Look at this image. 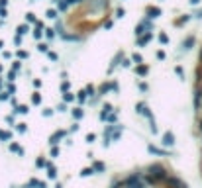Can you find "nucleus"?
Returning <instances> with one entry per match:
<instances>
[{
  "label": "nucleus",
  "mask_w": 202,
  "mask_h": 188,
  "mask_svg": "<svg viewBox=\"0 0 202 188\" xmlns=\"http://www.w3.org/2000/svg\"><path fill=\"white\" fill-rule=\"evenodd\" d=\"M159 41H161V43H169V35H167V33H161V35H159Z\"/></svg>",
  "instance_id": "nucleus-31"
},
{
  "label": "nucleus",
  "mask_w": 202,
  "mask_h": 188,
  "mask_svg": "<svg viewBox=\"0 0 202 188\" xmlns=\"http://www.w3.org/2000/svg\"><path fill=\"white\" fill-rule=\"evenodd\" d=\"M26 22H29V24H35V14H32V12H29V14H26Z\"/></svg>",
  "instance_id": "nucleus-25"
},
{
  "label": "nucleus",
  "mask_w": 202,
  "mask_h": 188,
  "mask_svg": "<svg viewBox=\"0 0 202 188\" xmlns=\"http://www.w3.org/2000/svg\"><path fill=\"white\" fill-rule=\"evenodd\" d=\"M37 51H39V53H47L49 51V45H47V43H39V45H37Z\"/></svg>",
  "instance_id": "nucleus-22"
},
{
  "label": "nucleus",
  "mask_w": 202,
  "mask_h": 188,
  "mask_svg": "<svg viewBox=\"0 0 202 188\" xmlns=\"http://www.w3.org/2000/svg\"><path fill=\"white\" fill-rule=\"evenodd\" d=\"M122 188H145V182L141 180V172H132L128 178H124Z\"/></svg>",
  "instance_id": "nucleus-2"
},
{
  "label": "nucleus",
  "mask_w": 202,
  "mask_h": 188,
  "mask_svg": "<svg viewBox=\"0 0 202 188\" xmlns=\"http://www.w3.org/2000/svg\"><path fill=\"white\" fill-rule=\"evenodd\" d=\"M175 71H177V75L181 77V78H184V71H183V67H177Z\"/></svg>",
  "instance_id": "nucleus-35"
},
{
  "label": "nucleus",
  "mask_w": 202,
  "mask_h": 188,
  "mask_svg": "<svg viewBox=\"0 0 202 188\" xmlns=\"http://www.w3.org/2000/svg\"><path fill=\"white\" fill-rule=\"evenodd\" d=\"M200 2V0H190V4H198Z\"/></svg>",
  "instance_id": "nucleus-50"
},
{
  "label": "nucleus",
  "mask_w": 202,
  "mask_h": 188,
  "mask_svg": "<svg viewBox=\"0 0 202 188\" xmlns=\"http://www.w3.org/2000/svg\"><path fill=\"white\" fill-rule=\"evenodd\" d=\"M47 53H49V59L51 61H57V53H51V51H47Z\"/></svg>",
  "instance_id": "nucleus-45"
},
{
  "label": "nucleus",
  "mask_w": 202,
  "mask_h": 188,
  "mask_svg": "<svg viewBox=\"0 0 202 188\" xmlns=\"http://www.w3.org/2000/svg\"><path fill=\"white\" fill-rule=\"evenodd\" d=\"M86 94H91V96L94 94V86H92V84H88V86H86Z\"/></svg>",
  "instance_id": "nucleus-38"
},
{
  "label": "nucleus",
  "mask_w": 202,
  "mask_h": 188,
  "mask_svg": "<svg viewBox=\"0 0 202 188\" xmlns=\"http://www.w3.org/2000/svg\"><path fill=\"white\" fill-rule=\"evenodd\" d=\"M86 100V92H79V102H85Z\"/></svg>",
  "instance_id": "nucleus-37"
},
{
  "label": "nucleus",
  "mask_w": 202,
  "mask_h": 188,
  "mask_svg": "<svg viewBox=\"0 0 202 188\" xmlns=\"http://www.w3.org/2000/svg\"><path fill=\"white\" fill-rule=\"evenodd\" d=\"M14 92H16V86H14V82H10L8 84V94H14Z\"/></svg>",
  "instance_id": "nucleus-36"
},
{
  "label": "nucleus",
  "mask_w": 202,
  "mask_h": 188,
  "mask_svg": "<svg viewBox=\"0 0 202 188\" xmlns=\"http://www.w3.org/2000/svg\"><path fill=\"white\" fill-rule=\"evenodd\" d=\"M147 14H149V18H157L161 14V8H157V6H151V8H147Z\"/></svg>",
  "instance_id": "nucleus-9"
},
{
  "label": "nucleus",
  "mask_w": 202,
  "mask_h": 188,
  "mask_svg": "<svg viewBox=\"0 0 202 188\" xmlns=\"http://www.w3.org/2000/svg\"><path fill=\"white\" fill-rule=\"evenodd\" d=\"M91 175H94L92 167H86V169H83V172H80V176H91Z\"/></svg>",
  "instance_id": "nucleus-19"
},
{
  "label": "nucleus",
  "mask_w": 202,
  "mask_h": 188,
  "mask_svg": "<svg viewBox=\"0 0 202 188\" xmlns=\"http://www.w3.org/2000/svg\"><path fill=\"white\" fill-rule=\"evenodd\" d=\"M151 37H153V33H151V32H147V33L143 35V37H139V39H137V43H139V45H145V43H147L149 39H151Z\"/></svg>",
  "instance_id": "nucleus-11"
},
{
  "label": "nucleus",
  "mask_w": 202,
  "mask_h": 188,
  "mask_svg": "<svg viewBox=\"0 0 202 188\" xmlns=\"http://www.w3.org/2000/svg\"><path fill=\"white\" fill-rule=\"evenodd\" d=\"M8 98H10L8 92H0V102H4V100H8Z\"/></svg>",
  "instance_id": "nucleus-32"
},
{
  "label": "nucleus",
  "mask_w": 202,
  "mask_h": 188,
  "mask_svg": "<svg viewBox=\"0 0 202 188\" xmlns=\"http://www.w3.org/2000/svg\"><path fill=\"white\" fill-rule=\"evenodd\" d=\"M45 167H47V171H49V172H47V175H49V178H55V176H57V171H55V167H53L51 163H47Z\"/></svg>",
  "instance_id": "nucleus-14"
},
{
  "label": "nucleus",
  "mask_w": 202,
  "mask_h": 188,
  "mask_svg": "<svg viewBox=\"0 0 202 188\" xmlns=\"http://www.w3.org/2000/svg\"><path fill=\"white\" fill-rule=\"evenodd\" d=\"M198 61H200V65H202V51H200V57H198Z\"/></svg>",
  "instance_id": "nucleus-51"
},
{
  "label": "nucleus",
  "mask_w": 202,
  "mask_h": 188,
  "mask_svg": "<svg viewBox=\"0 0 202 188\" xmlns=\"http://www.w3.org/2000/svg\"><path fill=\"white\" fill-rule=\"evenodd\" d=\"M0 86H2V81H0Z\"/></svg>",
  "instance_id": "nucleus-55"
},
{
  "label": "nucleus",
  "mask_w": 202,
  "mask_h": 188,
  "mask_svg": "<svg viewBox=\"0 0 202 188\" xmlns=\"http://www.w3.org/2000/svg\"><path fill=\"white\" fill-rule=\"evenodd\" d=\"M94 139H96V135H94V133H88V135H86V141H88V143H92Z\"/></svg>",
  "instance_id": "nucleus-39"
},
{
  "label": "nucleus",
  "mask_w": 202,
  "mask_h": 188,
  "mask_svg": "<svg viewBox=\"0 0 202 188\" xmlns=\"http://www.w3.org/2000/svg\"><path fill=\"white\" fill-rule=\"evenodd\" d=\"M196 16H198V18H202V10H200V12H198V14H196Z\"/></svg>",
  "instance_id": "nucleus-52"
},
{
  "label": "nucleus",
  "mask_w": 202,
  "mask_h": 188,
  "mask_svg": "<svg viewBox=\"0 0 202 188\" xmlns=\"http://www.w3.org/2000/svg\"><path fill=\"white\" fill-rule=\"evenodd\" d=\"M8 4V0H0V6H6Z\"/></svg>",
  "instance_id": "nucleus-49"
},
{
  "label": "nucleus",
  "mask_w": 202,
  "mask_h": 188,
  "mask_svg": "<svg viewBox=\"0 0 202 188\" xmlns=\"http://www.w3.org/2000/svg\"><path fill=\"white\" fill-rule=\"evenodd\" d=\"M133 63H137V65H141V63H143V57H141L139 53H136V55H133Z\"/></svg>",
  "instance_id": "nucleus-27"
},
{
  "label": "nucleus",
  "mask_w": 202,
  "mask_h": 188,
  "mask_svg": "<svg viewBox=\"0 0 202 188\" xmlns=\"http://www.w3.org/2000/svg\"><path fill=\"white\" fill-rule=\"evenodd\" d=\"M92 169H94V172H96V171H98V172H100V171H104V163H100V161H96V163L92 165Z\"/></svg>",
  "instance_id": "nucleus-24"
},
{
  "label": "nucleus",
  "mask_w": 202,
  "mask_h": 188,
  "mask_svg": "<svg viewBox=\"0 0 202 188\" xmlns=\"http://www.w3.org/2000/svg\"><path fill=\"white\" fill-rule=\"evenodd\" d=\"M10 151H12V153H18L20 157H22V155H24V149H22V147L18 145V143H14V141L10 143Z\"/></svg>",
  "instance_id": "nucleus-7"
},
{
  "label": "nucleus",
  "mask_w": 202,
  "mask_h": 188,
  "mask_svg": "<svg viewBox=\"0 0 202 188\" xmlns=\"http://www.w3.org/2000/svg\"><path fill=\"white\" fill-rule=\"evenodd\" d=\"M57 155H59V149L53 145V149H51V157H57Z\"/></svg>",
  "instance_id": "nucleus-43"
},
{
  "label": "nucleus",
  "mask_w": 202,
  "mask_h": 188,
  "mask_svg": "<svg viewBox=\"0 0 202 188\" xmlns=\"http://www.w3.org/2000/svg\"><path fill=\"white\" fill-rule=\"evenodd\" d=\"M147 149H149V153H153V155H161V157H165V155H167V153H165V151H161V149H157V147H153V145H149Z\"/></svg>",
  "instance_id": "nucleus-12"
},
{
  "label": "nucleus",
  "mask_w": 202,
  "mask_h": 188,
  "mask_svg": "<svg viewBox=\"0 0 202 188\" xmlns=\"http://www.w3.org/2000/svg\"><path fill=\"white\" fill-rule=\"evenodd\" d=\"M124 16H126V10L124 8H118L116 10V18H124Z\"/></svg>",
  "instance_id": "nucleus-30"
},
{
  "label": "nucleus",
  "mask_w": 202,
  "mask_h": 188,
  "mask_svg": "<svg viewBox=\"0 0 202 188\" xmlns=\"http://www.w3.org/2000/svg\"><path fill=\"white\" fill-rule=\"evenodd\" d=\"M189 20H190V16H186V14H184L183 18H179V20L175 22V26H183V24H186V22H189Z\"/></svg>",
  "instance_id": "nucleus-20"
},
{
  "label": "nucleus",
  "mask_w": 202,
  "mask_h": 188,
  "mask_svg": "<svg viewBox=\"0 0 202 188\" xmlns=\"http://www.w3.org/2000/svg\"><path fill=\"white\" fill-rule=\"evenodd\" d=\"M2 45H4V41H2V39H0V49H2Z\"/></svg>",
  "instance_id": "nucleus-53"
},
{
  "label": "nucleus",
  "mask_w": 202,
  "mask_h": 188,
  "mask_svg": "<svg viewBox=\"0 0 202 188\" xmlns=\"http://www.w3.org/2000/svg\"><path fill=\"white\" fill-rule=\"evenodd\" d=\"M14 43H16V45H20V43H22V35H16V37H14Z\"/></svg>",
  "instance_id": "nucleus-46"
},
{
  "label": "nucleus",
  "mask_w": 202,
  "mask_h": 188,
  "mask_svg": "<svg viewBox=\"0 0 202 188\" xmlns=\"http://www.w3.org/2000/svg\"><path fill=\"white\" fill-rule=\"evenodd\" d=\"M61 90H63V92H69V82H63V84H61Z\"/></svg>",
  "instance_id": "nucleus-42"
},
{
  "label": "nucleus",
  "mask_w": 202,
  "mask_h": 188,
  "mask_svg": "<svg viewBox=\"0 0 202 188\" xmlns=\"http://www.w3.org/2000/svg\"><path fill=\"white\" fill-rule=\"evenodd\" d=\"M192 45H194V37H192V35H190V37H186V39L183 41V47H184V49H190Z\"/></svg>",
  "instance_id": "nucleus-15"
},
{
  "label": "nucleus",
  "mask_w": 202,
  "mask_h": 188,
  "mask_svg": "<svg viewBox=\"0 0 202 188\" xmlns=\"http://www.w3.org/2000/svg\"><path fill=\"white\" fill-rule=\"evenodd\" d=\"M136 110L141 114V116H145V118H149V120H153L151 118V114H149V110H147V106L143 104V102H139V104H136Z\"/></svg>",
  "instance_id": "nucleus-4"
},
{
  "label": "nucleus",
  "mask_w": 202,
  "mask_h": 188,
  "mask_svg": "<svg viewBox=\"0 0 202 188\" xmlns=\"http://www.w3.org/2000/svg\"><path fill=\"white\" fill-rule=\"evenodd\" d=\"M175 143V135L171 133V131H167L165 135H163V145H167V147H171Z\"/></svg>",
  "instance_id": "nucleus-5"
},
{
  "label": "nucleus",
  "mask_w": 202,
  "mask_h": 188,
  "mask_svg": "<svg viewBox=\"0 0 202 188\" xmlns=\"http://www.w3.org/2000/svg\"><path fill=\"white\" fill-rule=\"evenodd\" d=\"M47 18H49V20H55V18H57V12H55V10H47Z\"/></svg>",
  "instance_id": "nucleus-29"
},
{
  "label": "nucleus",
  "mask_w": 202,
  "mask_h": 188,
  "mask_svg": "<svg viewBox=\"0 0 202 188\" xmlns=\"http://www.w3.org/2000/svg\"><path fill=\"white\" fill-rule=\"evenodd\" d=\"M79 2H80V0H79Z\"/></svg>",
  "instance_id": "nucleus-57"
},
{
  "label": "nucleus",
  "mask_w": 202,
  "mask_h": 188,
  "mask_svg": "<svg viewBox=\"0 0 202 188\" xmlns=\"http://www.w3.org/2000/svg\"><path fill=\"white\" fill-rule=\"evenodd\" d=\"M55 188H63V184H57V186H55Z\"/></svg>",
  "instance_id": "nucleus-54"
},
{
  "label": "nucleus",
  "mask_w": 202,
  "mask_h": 188,
  "mask_svg": "<svg viewBox=\"0 0 202 188\" xmlns=\"http://www.w3.org/2000/svg\"><path fill=\"white\" fill-rule=\"evenodd\" d=\"M63 137H65V131H55L53 135H51L49 143H51V145H57V143H59V139H63Z\"/></svg>",
  "instance_id": "nucleus-6"
},
{
  "label": "nucleus",
  "mask_w": 202,
  "mask_h": 188,
  "mask_svg": "<svg viewBox=\"0 0 202 188\" xmlns=\"http://www.w3.org/2000/svg\"><path fill=\"white\" fill-rule=\"evenodd\" d=\"M12 133L10 131H0V141H10Z\"/></svg>",
  "instance_id": "nucleus-18"
},
{
  "label": "nucleus",
  "mask_w": 202,
  "mask_h": 188,
  "mask_svg": "<svg viewBox=\"0 0 202 188\" xmlns=\"http://www.w3.org/2000/svg\"><path fill=\"white\" fill-rule=\"evenodd\" d=\"M16 112H18V114H28L29 108H28L26 104H20V106H16Z\"/></svg>",
  "instance_id": "nucleus-17"
},
{
  "label": "nucleus",
  "mask_w": 202,
  "mask_h": 188,
  "mask_svg": "<svg viewBox=\"0 0 202 188\" xmlns=\"http://www.w3.org/2000/svg\"><path fill=\"white\" fill-rule=\"evenodd\" d=\"M63 98H65V102H73V100H75V96H73L71 92H65V96H63Z\"/></svg>",
  "instance_id": "nucleus-28"
},
{
  "label": "nucleus",
  "mask_w": 202,
  "mask_h": 188,
  "mask_svg": "<svg viewBox=\"0 0 202 188\" xmlns=\"http://www.w3.org/2000/svg\"><path fill=\"white\" fill-rule=\"evenodd\" d=\"M147 71H149V69H147V65H143V63L136 67V73H137L139 77H145V75H147Z\"/></svg>",
  "instance_id": "nucleus-8"
},
{
  "label": "nucleus",
  "mask_w": 202,
  "mask_h": 188,
  "mask_svg": "<svg viewBox=\"0 0 202 188\" xmlns=\"http://www.w3.org/2000/svg\"><path fill=\"white\" fill-rule=\"evenodd\" d=\"M18 57H20V59H26V57H28V51H24V49H20V51H18Z\"/></svg>",
  "instance_id": "nucleus-33"
},
{
  "label": "nucleus",
  "mask_w": 202,
  "mask_h": 188,
  "mask_svg": "<svg viewBox=\"0 0 202 188\" xmlns=\"http://www.w3.org/2000/svg\"><path fill=\"white\" fill-rule=\"evenodd\" d=\"M196 124H198V131L202 133V118H198V121H196Z\"/></svg>",
  "instance_id": "nucleus-47"
},
{
  "label": "nucleus",
  "mask_w": 202,
  "mask_h": 188,
  "mask_svg": "<svg viewBox=\"0 0 202 188\" xmlns=\"http://www.w3.org/2000/svg\"><path fill=\"white\" fill-rule=\"evenodd\" d=\"M6 121H8V124H14V116H6Z\"/></svg>",
  "instance_id": "nucleus-48"
},
{
  "label": "nucleus",
  "mask_w": 202,
  "mask_h": 188,
  "mask_svg": "<svg viewBox=\"0 0 202 188\" xmlns=\"http://www.w3.org/2000/svg\"><path fill=\"white\" fill-rule=\"evenodd\" d=\"M32 102H34V104H41V94H39V92H34Z\"/></svg>",
  "instance_id": "nucleus-23"
},
{
  "label": "nucleus",
  "mask_w": 202,
  "mask_h": 188,
  "mask_svg": "<svg viewBox=\"0 0 202 188\" xmlns=\"http://www.w3.org/2000/svg\"><path fill=\"white\" fill-rule=\"evenodd\" d=\"M45 165H47V161H45L43 157H37V159H35V167L41 169V167H45Z\"/></svg>",
  "instance_id": "nucleus-21"
},
{
  "label": "nucleus",
  "mask_w": 202,
  "mask_h": 188,
  "mask_svg": "<svg viewBox=\"0 0 202 188\" xmlns=\"http://www.w3.org/2000/svg\"><path fill=\"white\" fill-rule=\"evenodd\" d=\"M16 129H18L20 133H26V131H28V126H26V124H16Z\"/></svg>",
  "instance_id": "nucleus-26"
},
{
  "label": "nucleus",
  "mask_w": 202,
  "mask_h": 188,
  "mask_svg": "<svg viewBox=\"0 0 202 188\" xmlns=\"http://www.w3.org/2000/svg\"><path fill=\"white\" fill-rule=\"evenodd\" d=\"M149 172L145 175V182L149 184V186H159V184H163L167 180V176H169V171L163 167V165H159V163H155V165H151V167L147 169Z\"/></svg>",
  "instance_id": "nucleus-1"
},
{
  "label": "nucleus",
  "mask_w": 202,
  "mask_h": 188,
  "mask_svg": "<svg viewBox=\"0 0 202 188\" xmlns=\"http://www.w3.org/2000/svg\"><path fill=\"white\" fill-rule=\"evenodd\" d=\"M104 120H106V121H116V114H108Z\"/></svg>",
  "instance_id": "nucleus-34"
},
{
  "label": "nucleus",
  "mask_w": 202,
  "mask_h": 188,
  "mask_svg": "<svg viewBox=\"0 0 202 188\" xmlns=\"http://www.w3.org/2000/svg\"><path fill=\"white\" fill-rule=\"evenodd\" d=\"M12 71H14V73H16V71H20V61H16V63L12 65Z\"/></svg>",
  "instance_id": "nucleus-41"
},
{
  "label": "nucleus",
  "mask_w": 202,
  "mask_h": 188,
  "mask_svg": "<svg viewBox=\"0 0 202 188\" xmlns=\"http://www.w3.org/2000/svg\"><path fill=\"white\" fill-rule=\"evenodd\" d=\"M73 118L75 120H80V118H83V110H80V108H73Z\"/></svg>",
  "instance_id": "nucleus-16"
},
{
  "label": "nucleus",
  "mask_w": 202,
  "mask_h": 188,
  "mask_svg": "<svg viewBox=\"0 0 202 188\" xmlns=\"http://www.w3.org/2000/svg\"><path fill=\"white\" fill-rule=\"evenodd\" d=\"M163 186H165V188H186V184L183 182V180L177 178V176H173V175L167 176V180L163 182Z\"/></svg>",
  "instance_id": "nucleus-3"
},
{
  "label": "nucleus",
  "mask_w": 202,
  "mask_h": 188,
  "mask_svg": "<svg viewBox=\"0 0 202 188\" xmlns=\"http://www.w3.org/2000/svg\"><path fill=\"white\" fill-rule=\"evenodd\" d=\"M14 78H16V73H14V71H10V73H8V81L12 82V81H14Z\"/></svg>",
  "instance_id": "nucleus-44"
},
{
  "label": "nucleus",
  "mask_w": 202,
  "mask_h": 188,
  "mask_svg": "<svg viewBox=\"0 0 202 188\" xmlns=\"http://www.w3.org/2000/svg\"><path fill=\"white\" fill-rule=\"evenodd\" d=\"M29 32V26L28 24H22V26H18V33L16 35H26Z\"/></svg>",
  "instance_id": "nucleus-13"
},
{
  "label": "nucleus",
  "mask_w": 202,
  "mask_h": 188,
  "mask_svg": "<svg viewBox=\"0 0 202 188\" xmlns=\"http://www.w3.org/2000/svg\"><path fill=\"white\" fill-rule=\"evenodd\" d=\"M147 27H149V22H141L139 26H136V35H141L143 30H147Z\"/></svg>",
  "instance_id": "nucleus-10"
},
{
  "label": "nucleus",
  "mask_w": 202,
  "mask_h": 188,
  "mask_svg": "<svg viewBox=\"0 0 202 188\" xmlns=\"http://www.w3.org/2000/svg\"><path fill=\"white\" fill-rule=\"evenodd\" d=\"M0 71H2V67H0Z\"/></svg>",
  "instance_id": "nucleus-56"
},
{
  "label": "nucleus",
  "mask_w": 202,
  "mask_h": 188,
  "mask_svg": "<svg viewBox=\"0 0 202 188\" xmlns=\"http://www.w3.org/2000/svg\"><path fill=\"white\" fill-rule=\"evenodd\" d=\"M45 35H47V37L51 39V37H53V35H55V32H53V30H49V27H47V30H45Z\"/></svg>",
  "instance_id": "nucleus-40"
}]
</instances>
